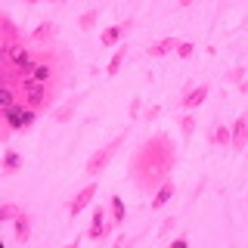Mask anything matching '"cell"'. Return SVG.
I'll return each instance as SVG.
<instances>
[{"mask_svg": "<svg viewBox=\"0 0 248 248\" xmlns=\"http://www.w3.org/2000/svg\"><path fill=\"white\" fill-rule=\"evenodd\" d=\"M177 161H180V155H177V146H174V140H170V134L146 137L134 149V155H130V165H127L130 183H134L143 196H152L165 180H170Z\"/></svg>", "mask_w": 248, "mask_h": 248, "instance_id": "cell-1", "label": "cell"}, {"mask_svg": "<svg viewBox=\"0 0 248 248\" xmlns=\"http://www.w3.org/2000/svg\"><path fill=\"white\" fill-rule=\"evenodd\" d=\"M62 84L65 81H22V84H6V87H13L19 93V99L28 108H34V112L44 115V112H50L53 103L59 99Z\"/></svg>", "mask_w": 248, "mask_h": 248, "instance_id": "cell-2", "label": "cell"}, {"mask_svg": "<svg viewBox=\"0 0 248 248\" xmlns=\"http://www.w3.org/2000/svg\"><path fill=\"white\" fill-rule=\"evenodd\" d=\"M37 115H41V112L28 108L22 99H19V103H13V106H6V108H3V127H0V140H3V143H10L13 134H19V130H28L31 124L37 121Z\"/></svg>", "mask_w": 248, "mask_h": 248, "instance_id": "cell-3", "label": "cell"}, {"mask_svg": "<svg viewBox=\"0 0 248 248\" xmlns=\"http://www.w3.org/2000/svg\"><path fill=\"white\" fill-rule=\"evenodd\" d=\"M124 140H127V130H124V134H118V137H112L108 140V143L103 146V149H96L87 158V165H84V177H90V180H96L99 174H103V170L108 168V161L115 158V155H118V149L124 146Z\"/></svg>", "mask_w": 248, "mask_h": 248, "instance_id": "cell-4", "label": "cell"}, {"mask_svg": "<svg viewBox=\"0 0 248 248\" xmlns=\"http://www.w3.org/2000/svg\"><path fill=\"white\" fill-rule=\"evenodd\" d=\"M112 230H115L112 217L106 214L103 205H96L93 208V217H90V227L84 230V239H90V242H106V239L112 236Z\"/></svg>", "mask_w": 248, "mask_h": 248, "instance_id": "cell-5", "label": "cell"}, {"mask_svg": "<svg viewBox=\"0 0 248 248\" xmlns=\"http://www.w3.org/2000/svg\"><path fill=\"white\" fill-rule=\"evenodd\" d=\"M208 90H211L208 84H189V87L183 90V96H180V103H177V106H180L183 112H196V108L208 99Z\"/></svg>", "mask_w": 248, "mask_h": 248, "instance_id": "cell-6", "label": "cell"}, {"mask_svg": "<svg viewBox=\"0 0 248 248\" xmlns=\"http://www.w3.org/2000/svg\"><path fill=\"white\" fill-rule=\"evenodd\" d=\"M130 28H134V22H130V19L118 22V25H108V28H103V34H99V44H103L106 50H115V46H121L124 34H127Z\"/></svg>", "mask_w": 248, "mask_h": 248, "instance_id": "cell-7", "label": "cell"}, {"mask_svg": "<svg viewBox=\"0 0 248 248\" xmlns=\"http://www.w3.org/2000/svg\"><path fill=\"white\" fill-rule=\"evenodd\" d=\"M96 192H99V186H96V183H93V180H90L87 186H81V189H78V192H75V199H72V202H68V217H78V214H81V211H84V208H87V205H90V202H93V199H96Z\"/></svg>", "mask_w": 248, "mask_h": 248, "instance_id": "cell-8", "label": "cell"}, {"mask_svg": "<svg viewBox=\"0 0 248 248\" xmlns=\"http://www.w3.org/2000/svg\"><path fill=\"white\" fill-rule=\"evenodd\" d=\"M28 41L34 44V46H41V50H46V46H56V22H41L34 31L28 34Z\"/></svg>", "mask_w": 248, "mask_h": 248, "instance_id": "cell-9", "label": "cell"}, {"mask_svg": "<svg viewBox=\"0 0 248 248\" xmlns=\"http://www.w3.org/2000/svg\"><path fill=\"white\" fill-rule=\"evenodd\" d=\"M174 196H177V183H174V177H170V180H165V183H161L158 189L149 196V211H158V208H165Z\"/></svg>", "mask_w": 248, "mask_h": 248, "instance_id": "cell-10", "label": "cell"}, {"mask_svg": "<svg viewBox=\"0 0 248 248\" xmlns=\"http://www.w3.org/2000/svg\"><path fill=\"white\" fill-rule=\"evenodd\" d=\"M13 239H16L19 245H28V242H31V214H28V211H22V214L13 220Z\"/></svg>", "mask_w": 248, "mask_h": 248, "instance_id": "cell-11", "label": "cell"}, {"mask_svg": "<svg viewBox=\"0 0 248 248\" xmlns=\"http://www.w3.org/2000/svg\"><path fill=\"white\" fill-rule=\"evenodd\" d=\"M22 165H25V158L16 149H3V165H0V174L3 177H16L22 170Z\"/></svg>", "mask_w": 248, "mask_h": 248, "instance_id": "cell-12", "label": "cell"}, {"mask_svg": "<svg viewBox=\"0 0 248 248\" xmlns=\"http://www.w3.org/2000/svg\"><path fill=\"white\" fill-rule=\"evenodd\" d=\"M248 146V112L239 115L232 124V149H245Z\"/></svg>", "mask_w": 248, "mask_h": 248, "instance_id": "cell-13", "label": "cell"}, {"mask_svg": "<svg viewBox=\"0 0 248 248\" xmlns=\"http://www.w3.org/2000/svg\"><path fill=\"white\" fill-rule=\"evenodd\" d=\"M108 214H112L115 227H124V220H127V205H124V199L118 196V192L108 196Z\"/></svg>", "mask_w": 248, "mask_h": 248, "instance_id": "cell-14", "label": "cell"}, {"mask_svg": "<svg viewBox=\"0 0 248 248\" xmlns=\"http://www.w3.org/2000/svg\"><path fill=\"white\" fill-rule=\"evenodd\" d=\"M177 46H180L177 37H165V41L152 44L149 50H146V56H149V59H161V56H168V53H177Z\"/></svg>", "mask_w": 248, "mask_h": 248, "instance_id": "cell-15", "label": "cell"}, {"mask_svg": "<svg viewBox=\"0 0 248 248\" xmlns=\"http://www.w3.org/2000/svg\"><path fill=\"white\" fill-rule=\"evenodd\" d=\"M124 59H127V46H115V53H112V59H108V65H106V75L108 78H115V75H118L121 72V68H124Z\"/></svg>", "mask_w": 248, "mask_h": 248, "instance_id": "cell-16", "label": "cell"}, {"mask_svg": "<svg viewBox=\"0 0 248 248\" xmlns=\"http://www.w3.org/2000/svg\"><path fill=\"white\" fill-rule=\"evenodd\" d=\"M211 143H214V146H232V130L227 127V124H214Z\"/></svg>", "mask_w": 248, "mask_h": 248, "instance_id": "cell-17", "label": "cell"}, {"mask_svg": "<svg viewBox=\"0 0 248 248\" xmlns=\"http://www.w3.org/2000/svg\"><path fill=\"white\" fill-rule=\"evenodd\" d=\"M96 22H99V10H87V13L78 16V28H81V31L96 28Z\"/></svg>", "mask_w": 248, "mask_h": 248, "instance_id": "cell-18", "label": "cell"}, {"mask_svg": "<svg viewBox=\"0 0 248 248\" xmlns=\"http://www.w3.org/2000/svg\"><path fill=\"white\" fill-rule=\"evenodd\" d=\"M19 214H22V208H19V205H13V202L0 205V223H13Z\"/></svg>", "mask_w": 248, "mask_h": 248, "instance_id": "cell-19", "label": "cell"}, {"mask_svg": "<svg viewBox=\"0 0 248 248\" xmlns=\"http://www.w3.org/2000/svg\"><path fill=\"white\" fill-rule=\"evenodd\" d=\"M75 108H78V103H65L62 108H56V112H53V118H56L59 124H65V121H68V118L75 115Z\"/></svg>", "mask_w": 248, "mask_h": 248, "instance_id": "cell-20", "label": "cell"}, {"mask_svg": "<svg viewBox=\"0 0 248 248\" xmlns=\"http://www.w3.org/2000/svg\"><path fill=\"white\" fill-rule=\"evenodd\" d=\"M180 134H183V140H189L196 134V118H192V115H183L180 118Z\"/></svg>", "mask_w": 248, "mask_h": 248, "instance_id": "cell-21", "label": "cell"}, {"mask_svg": "<svg viewBox=\"0 0 248 248\" xmlns=\"http://www.w3.org/2000/svg\"><path fill=\"white\" fill-rule=\"evenodd\" d=\"M192 53H196V44L180 41V46H177V56H180V59H192Z\"/></svg>", "mask_w": 248, "mask_h": 248, "instance_id": "cell-22", "label": "cell"}, {"mask_svg": "<svg viewBox=\"0 0 248 248\" xmlns=\"http://www.w3.org/2000/svg\"><path fill=\"white\" fill-rule=\"evenodd\" d=\"M174 227H177V217H174V214L165 217V220H161V230H158V239H165V236H168V232L174 230Z\"/></svg>", "mask_w": 248, "mask_h": 248, "instance_id": "cell-23", "label": "cell"}, {"mask_svg": "<svg viewBox=\"0 0 248 248\" xmlns=\"http://www.w3.org/2000/svg\"><path fill=\"white\" fill-rule=\"evenodd\" d=\"M242 78H245V68L242 65H236V68H230V72H227V81L230 84H242Z\"/></svg>", "mask_w": 248, "mask_h": 248, "instance_id": "cell-24", "label": "cell"}, {"mask_svg": "<svg viewBox=\"0 0 248 248\" xmlns=\"http://www.w3.org/2000/svg\"><path fill=\"white\" fill-rule=\"evenodd\" d=\"M158 115H161V106H149V108L143 112V121H146V124H152L155 118H158Z\"/></svg>", "mask_w": 248, "mask_h": 248, "instance_id": "cell-25", "label": "cell"}, {"mask_svg": "<svg viewBox=\"0 0 248 248\" xmlns=\"http://www.w3.org/2000/svg\"><path fill=\"white\" fill-rule=\"evenodd\" d=\"M140 108H143V99H140V96H134V99H130V108H127V115H130V118H140Z\"/></svg>", "mask_w": 248, "mask_h": 248, "instance_id": "cell-26", "label": "cell"}, {"mask_svg": "<svg viewBox=\"0 0 248 248\" xmlns=\"http://www.w3.org/2000/svg\"><path fill=\"white\" fill-rule=\"evenodd\" d=\"M186 242H189V236H177V239H174V248H183Z\"/></svg>", "mask_w": 248, "mask_h": 248, "instance_id": "cell-27", "label": "cell"}, {"mask_svg": "<svg viewBox=\"0 0 248 248\" xmlns=\"http://www.w3.org/2000/svg\"><path fill=\"white\" fill-rule=\"evenodd\" d=\"M25 3H41V0H25Z\"/></svg>", "mask_w": 248, "mask_h": 248, "instance_id": "cell-28", "label": "cell"}, {"mask_svg": "<svg viewBox=\"0 0 248 248\" xmlns=\"http://www.w3.org/2000/svg\"><path fill=\"white\" fill-rule=\"evenodd\" d=\"M50 3H65V0H50Z\"/></svg>", "mask_w": 248, "mask_h": 248, "instance_id": "cell-29", "label": "cell"}]
</instances>
